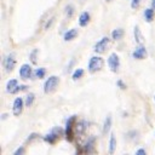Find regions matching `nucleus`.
<instances>
[{
	"instance_id": "f257e3e1",
	"label": "nucleus",
	"mask_w": 155,
	"mask_h": 155,
	"mask_svg": "<svg viewBox=\"0 0 155 155\" xmlns=\"http://www.w3.org/2000/svg\"><path fill=\"white\" fill-rule=\"evenodd\" d=\"M103 64H104V62H103V58L102 57L93 56V57L90 58V62H88V65H87L88 71L92 73V74L93 73H97V71H99L103 68Z\"/></svg>"
},
{
	"instance_id": "f03ea898",
	"label": "nucleus",
	"mask_w": 155,
	"mask_h": 155,
	"mask_svg": "<svg viewBox=\"0 0 155 155\" xmlns=\"http://www.w3.org/2000/svg\"><path fill=\"white\" fill-rule=\"evenodd\" d=\"M59 84V79L56 75H51L44 84V92L45 93H52Z\"/></svg>"
},
{
	"instance_id": "7ed1b4c3",
	"label": "nucleus",
	"mask_w": 155,
	"mask_h": 155,
	"mask_svg": "<svg viewBox=\"0 0 155 155\" xmlns=\"http://www.w3.org/2000/svg\"><path fill=\"white\" fill-rule=\"evenodd\" d=\"M63 134V130L61 127H54L50 133H47L45 137H44V140L50 143V144H54L57 142V139L59 138V136Z\"/></svg>"
},
{
	"instance_id": "20e7f679",
	"label": "nucleus",
	"mask_w": 155,
	"mask_h": 155,
	"mask_svg": "<svg viewBox=\"0 0 155 155\" xmlns=\"http://www.w3.org/2000/svg\"><path fill=\"white\" fill-rule=\"evenodd\" d=\"M75 120H76V117H75V116H71V117L68 119V121H67V124H65L64 134H65V138H67L69 142L73 140V137H74V132H73V130H74Z\"/></svg>"
},
{
	"instance_id": "39448f33",
	"label": "nucleus",
	"mask_w": 155,
	"mask_h": 155,
	"mask_svg": "<svg viewBox=\"0 0 155 155\" xmlns=\"http://www.w3.org/2000/svg\"><path fill=\"white\" fill-rule=\"evenodd\" d=\"M108 65L110 68V70L113 73H117L119 68H120V58L116 53H110V56L108 57Z\"/></svg>"
},
{
	"instance_id": "423d86ee",
	"label": "nucleus",
	"mask_w": 155,
	"mask_h": 155,
	"mask_svg": "<svg viewBox=\"0 0 155 155\" xmlns=\"http://www.w3.org/2000/svg\"><path fill=\"white\" fill-rule=\"evenodd\" d=\"M109 38L108 36H103L99 41H97L96 42V45H94V47H93V50H94V52L96 53H103V52H105V50L108 48V46H109Z\"/></svg>"
},
{
	"instance_id": "0eeeda50",
	"label": "nucleus",
	"mask_w": 155,
	"mask_h": 155,
	"mask_svg": "<svg viewBox=\"0 0 155 155\" xmlns=\"http://www.w3.org/2000/svg\"><path fill=\"white\" fill-rule=\"evenodd\" d=\"M24 101L22 97H17L15 101H13V107H12V111H13V115L15 116H19L23 111V107H24Z\"/></svg>"
},
{
	"instance_id": "6e6552de",
	"label": "nucleus",
	"mask_w": 155,
	"mask_h": 155,
	"mask_svg": "<svg viewBox=\"0 0 155 155\" xmlns=\"http://www.w3.org/2000/svg\"><path fill=\"white\" fill-rule=\"evenodd\" d=\"M4 65H5V70H6L7 73H10V71L13 70V68H15V65H16V58H15V54H13V53H10V54L5 58Z\"/></svg>"
},
{
	"instance_id": "1a4fd4ad",
	"label": "nucleus",
	"mask_w": 155,
	"mask_h": 155,
	"mask_svg": "<svg viewBox=\"0 0 155 155\" xmlns=\"http://www.w3.org/2000/svg\"><path fill=\"white\" fill-rule=\"evenodd\" d=\"M148 56V52H147V48L144 46H138L136 47V50L132 52V57L134 59H145Z\"/></svg>"
},
{
	"instance_id": "9d476101",
	"label": "nucleus",
	"mask_w": 155,
	"mask_h": 155,
	"mask_svg": "<svg viewBox=\"0 0 155 155\" xmlns=\"http://www.w3.org/2000/svg\"><path fill=\"white\" fill-rule=\"evenodd\" d=\"M31 67L29 64H22L21 68H19V76L23 79V80H27L31 76Z\"/></svg>"
},
{
	"instance_id": "9b49d317",
	"label": "nucleus",
	"mask_w": 155,
	"mask_h": 155,
	"mask_svg": "<svg viewBox=\"0 0 155 155\" xmlns=\"http://www.w3.org/2000/svg\"><path fill=\"white\" fill-rule=\"evenodd\" d=\"M90 18H91V16H90L88 12H86V11L82 12L80 15V17H79V24H80V27H86L90 23Z\"/></svg>"
},
{
	"instance_id": "f8f14e48",
	"label": "nucleus",
	"mask_w": 155,
	"mask_h": 155,
	"mask_svg": "<svg viewBox=\"0 0 155 155\" xmlns=\"http://www.w3.org/2000/svg\"><path fill=\"white\" fill-rule=\"evenodd\" d=\"M78 36V29H69V30H67L65 33H64V35H63V39L65 40V41H71L73 39H75Z\"/></svg>"
},
{
	"instance_id": "ddd939ff",
	"label": "nucleus",
	"mask_w": 155,
	"mask_h": 155,
	"mask_svg": "<svg viewBox=\"0 0 155 155\" xmlns=\"http://www.w3.org/2000/svg\"><path fill=\"white\" fill-rule=\"evenodd\" d=\"M154 17H155V11H154L153 7H149V8H145V10H144V18H145V21H147L148 23L153 22Z\"/></svg>"
},
{
	"instance_id": "4468645a",
	"label": "nucleus",
	"mask_w": 155,
	"mask_h": 155,
	"mask_svg": "<svg viewBox=\"0 0 155 155\" xmlns=\"http://www.w3.org/2000/svg\"><path fill=\"white\" fill-rule=\"evenodd\" d=\"M133 34H134V40H136V42L139 44V45H142V44H143V35H142V33H140L139 25H136V27H134Z\"/></svg>"
},
{
	"instance_id": "2eb2a0df",
	"label": "nucleus",
	"mask_w": 155,
	"mask_h": 155,
	"mask_svg": "<svg viewBox=\"0 0 155 155\" xmlns=\"http://www.w3.org/2000/svg\"><path fill=\"white\" fill-rule=\"evenodd\" d=\"M122 36H124V30L121 28L114 29L111 31V39H114V40H120V39H122Z\"/></svg>"
},
{
	"instance_id": "dca6fc26",
	"label": "nucleus",
	"mask_w": 155,
	"mask_h": 155,
	"mask_svg": "<svg viewBox=\"0 0 155 155\" xmlns=\"http://www.w3.org/2000/svg\"><path fill=\"white\" fill-rule=\"evenodd\" d=\"M17 85H18V81H17L16 79H11V80H8L7 84H6V90H7V92L11 93V92L17 87Z\"/></svg>"
},
{
	"instance_id": "f3484780",
	"label": "nucleus",
	"mask_w": 155,
	"mask_h": 155,
	"mask_svg": "<svg viewBox=\"0 0 155 155\" xmlns=\"http://www.w3.org/2000/svg\"><path fill=\"white\" fill-rule=\"evenodd\" d=\"M110 127H111V116L108 115L104 120V125H103V133H108L110 131Z\"/></svg>"
},
{
	"instance_id": "a211bd4d",
	"label": "nucleus",
	"mask_w": 155,
	"mask_h": 155,
	"mask_svg": "<svg viewBox=\"0 0 155 155\" xmlns=\"http://www.w3.org/2000/svg\"><path fill=\"white\" fill-rule=\"evenodd\" d=\"M115 148H116V139H115L114 133H111L110 134V139H109V153L113 154L115 151Z\"/></svg>"
},
{
	"instance_id": "6ab92c4d",
	"label": "nucleus",
	"mask_w": 155,
	"mask_h": 155,
	"mask_svg": "<svg viewBox=\"0 0 155 155\" xmlns=\"http://www.w3.org/2000/svg\"><path fill=\"white\" fill-rule=\"evenodd\" d=\"M33 74H34V78H36V79H42V78L45 76V74H46V69H45V68H36Z\"/></svg>"
},
{
	"instance_id": "aec40b11",
	"label": "nucleus",
	"mask_w": 155,
	"mask_h": 155,
	"mask_svg": "<svg viewBox=\"0 0 155 155\" xmlns=\"http://www.w3.org/2000/svg\"><path fill=\"white\" fill-rule=\"evenodd\" d=\"M34 99H35V94L34 93H28L27 94V97H25V101H24V104H25V107H31L33 105V103H34Z\"/></svg>"
},
{
	"instance_id": "412c9836",
	"label": "nucleus",
	"mask_w": 155,
	"mask_h": 155,
	"mask_svg": "<svg viewBox=\"0 0 155 155\" xmlns=\"http://www.w3.org/2000/svg\"><path fill=\"white\" fill-rule=\"evenodd\" d=\"M82 75H84V69L78 68V69H75V70H74V73H73L71 78H73V80H74V81H76V80H79V79H81V78H82Z\"/></svg>"
},
{
	"instance_id": "4be33fe9",
	"label": "nucleus",
	"mask_w": 155,
	"mask_h": 155,
	"mask_svg": "<svg viewBox=\"0 0 155 155\" xmlns=\"http://www.w3.org/2000/svg\"><path fill=\"white\" fill-rule=\"evenodd\" d=\"M87 128V122L85 121V120H82V121H80L79 124H78V126H76V130H78V133H84V131Z\"/></svg>"
},
{
	"instance_id": "5701e85b",
	"label": "nucleus",
	"mask_w": 155,
	"mask_h": 155,
	"mask_svg": "<svg viewBox=\"0 0 155 155\" xmlns=\"http://www.w3.org/2000/svg\"><path fill=\"white\" fill-rule=\"evenodd\" d=\"M93 144H94V138L92 137V138H90L88 142L86 143V145H85V150H86L87 153H92V151H93V147H94Z\"/></svg>"
},
{
	"instance_id": "b1692460",
	"label": "nucleus",
	"mask_w": 155,
	"mask_h": 155,
	"mask_svg": "<svg viewBox=\"0 0 155 155\" xmlns=\"http://www.w3.org/2000/svg\"><path fill=\"white\" fill-rule=\"evenodd\" d=\"M64 13L68 18H71L73 15H74V6L73 5H67L65 8H64Z\"/></svg>"
},
{
	"instance_id": "393cba45",
	"label": "nucleus",
	"mask_w": 155,
	"mask_h": 155,
	"mask_svg": "<svg viewBox=\"0 0 155 155\" xmlns=\"http://www.w3.org/2000/svg\"><path fill=\"white\" fill-rule=\"evenodd\" d=\"M36 53H38V50H36V48H34V50L31 51V53H30V61H31L33 64L36 63Z\"/></svg>"
},
{
	"instance_id": "a878e982",
	"label": "nucleus",
	"mask_w": 155,
	"mask_h": 155,
	"mask_svg": "<svg viewBox=\"0 0 155 155\" xmlns=\"http://www.w3.org/2000/svg\"><path fill=\"white\" fill-rule=\"evenodd\" d=\"M139 5H140V0H131V7H132L133 10L138 8Z\"/></svg>"
},
{
	"instance_id": "bb28decb",
	"label": "nucleus",
	"mask_w": 155,
	"mask_h": 155,
	"mask_svg": "<svg viewBox=\"0 0 155 155\" xmlns=\"http://www.w3.org/2000/svg\"><path fill=\"white\" fill-rule=\"evenodd\" d=\"M25 88H27V86H25V85H17V87H16L11 93H17V92L23 91V90H25Z\"/></svg>"
},
{
	"instance_id": "cd10ccee",
	"label": "nucleus",
	"mask_w": 155,
	"mask_h": 155,
	"mask_svg": "<svg viewBox=\"0 0 155 155\" xmlns=\"http://www.w3.org/2000/svg\"><path fill=\"white\" fill-rule=\"evenodd\" d=\"M116 85H117V86H119L121 90H126V88H127L126 84H125L122 80H117V81H116Z\"/></svg>"
},
{
	"instance_id": "c85d7f7f",
	"label": "nucleus",
	"mask_w": 155,
	"mask_h": 155,
	"mask_svg": "<svg viewBox=\"0 0 155 155\" xmlns=\"http://www.w3.org/2000/svg\"><path fill=\"white\" fill-rule=\"evenodd\" d=\"M23 153H24V148H23V147H21V148H18L13 154H15V155H22Z\"/></svg>"
},
{
	"instance_id": "c756f323",
	"label": "nucleus",
	"mask_w": 155,
	"mask_h": 155,
	"mask_svg": "<svg viewBox=\"0 0 155 155\" xmlns=\"http://www.w3.org/2000/svg\"><path fill=\"white\" fill-rule=\"evenodd\" d=\"M136 154H137V155H145L147 151H145V149H138V150L136 151Z\"/></svg>"
},
{
	"instance_id": "7c9ffc66",
	"label": "nucleus",
	"mask_w": 155,
	"mask_h": 155,
	"mask_svg": "<svg viewBox=\"0 0 155 155\" xmlns=\"http://www.w3.org/2000/svg\"><path fill=\"white\" fill-rule=\"evenodd\" d=\"M53 21H54V17H52V18L50 19V22H47V23H46V25H45V29H48V28H50V25L52 24V22H53Z\"/></svg>"
},
{
	"instance_id": "2f4dec72",
	"label": "nucleus",
	"mask_w": 155,
	"mask_h": 155,
	"mask_svg": "<svg viewBox=\"0 0 155 155\" xmlns=\"http://www.w3.org/2000/svg\"><path fill=\"white\" fill-rule=\"evenodd\" d=\"M34 138H36V133H31V134H30V137L28 138V142H30V140H31V139H34Z\"/></svg>"
},
{
	"instance_id": "473e14b6",
	"label": "nucleus",
	"mask_w": 155,
	"mask_h": 155,
	"mask_svg": "<svg viewBox=\"0 0 155 155\" xmlns=\"http://www.w3.org/2000/svg\"><path fill=\"white\" fill-rule=\"evenodd\" d=\"M151 6L153 8H155V0H151Z\"/></svg>"
},
{
	"instance_id": "72a5a7b5",
	"label": "nucleus",
	"mask_w": 155,
	"mask_h": 155,
	"mask_svg": "<svg viewBox=\"0 0 155 155\" xmlns=\"http://www.w3.org/2000/svg\"><path fill=\"white\" fill-rule=\"evenodd\" d=\"M6 116H7L6 114H2V120H5V119H6Z\"/></svg>"
},
{
	"instance_id": "f704fd0d",
	"label": "nucleus",
	"mask_w": 155,
	"mask_h": 155,
	"mask_svg": "<svg viewBox=\"0 0 155 155\" xmlns=\"http://www.w3.org/2000/svg\"><path fill=\"white\" fill-rule=\"evenodd\" d=\"M105 1H108V2H110V1H111V0H105Z\"/></svg>"
},
{
	"instance_id": "c9c22d12",
	"label": "nucleus",
	"mask_w": 155,
	"mask_h": 155,
	"mask_svg": "<svg viewBox=\"0 0 155 155\" xmlns=\"http://www.w3.org/2000/svg\"><path fill=\"white\" fill-rule=\"evenodd\" d=\"M84 1H85V0H80V2H84Z\"/></svg>"
},
{
	"instance_id": "e433bc0d",
	"label": "nucleus",
	"mask_w": 155,
	"mask_h": 155,
	"mask_svg": "<svg viewBox=\"0 0 155 155\" xmlns=\"http://www.w3.org/2000/svg\"><path fill=\"white\" fill-rule=\"evenodd\" d=\"M154 101H155V96H154Z\"/></svg>"
}]
</instances>
